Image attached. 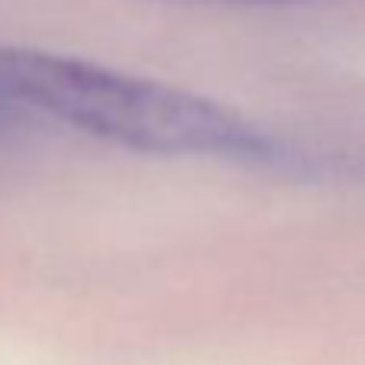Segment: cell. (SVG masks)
<instances>
[{
	"mask_svg": "<svg viewBox=\"0 0 365 365\" xmlns=\"http://www.w3.org/2000/svg\"><path fill=\"white\" fill-rule=\"evenodd\" d=\"M62 123L152 155L275 162L278 143L246 117L191 91L84 58L0 46V130Z\"/></svg>",
	"mask_w": 365,
	"mask_h": 365,
	"instance_id": "1",
	"label": "cell"
}]
</instances>
